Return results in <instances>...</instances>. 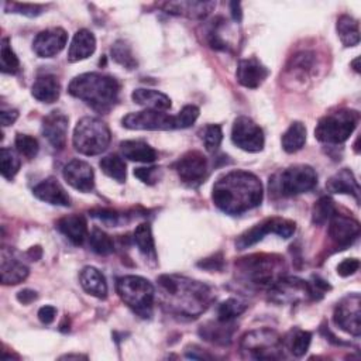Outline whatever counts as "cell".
I'll return each mask as SVG.
<instances>
[{
    "instance_id": "cell-1",
    "label": "cell",
    "mask_w": 361,
    "mask_h": 361,
    "mask_svg": "<svg viewBox=\"0 0 361 361\" xmlns=\"http://www.w3.org/2000/svg\"><path fill=\"white\" fill-rule=\"evenodd\" d=\"M261 180L247 171H231L220 176L212 190L213 203L224 213L235 216L261 204Z\"/></svg>"
},
{
    "instance_id": "cell-2",
    "label": "cell",
    "mask_w": 361,
    "mask_h": 361,
    "mask_svg": "<svg viewBox=\"0 0 361 361\" xmlns=\"http://www.w3.org/2000/svg\"><path fill=\"white\" fill-rule=\"evenodd\" d=\"M158 286L161 292L162 306L168 312L186 316L197 317L202 314L213 300L210 288L200 282L180 275H159Z\"/></svg>"
},
{
    "instance_id": "cell-3",
    "label": "cell",
    "mask_w": 361,
    "mask_h": 361,
    "mask_svg": "<svg viewBox=\"0 0 361 361\" xmlns=\"http://www.w3.org/2000/svg\"><path fill=\"white\" fill-rule=\"evenodd\" d=\"M118 90L120 85L116 78L97 72L78 75L68 87L73 97L80 99L99 113H107L116 104Z\"/></svg>"
},
{
    "instance_id": "cell-4",
    "label": "cell",
    "mask_w": 361,
    "mask_h": 361,
    "mask_svg": "<svg viewBox=\"0 0 361 361\" xmlns=\"http://www.w3.org/2000/svg\"><path fill=\"white\" fill-rule=\"evenodd\" d=\"M283 268V258L275 254H252L235 262L238 279L254 288H269Z\"/></svg>"
},
{
    "instance_id": "cell-5",
    "label": "cell",
    "mask_w": 361,
    "mask_h": 361,
    "mask_svg": "<svg viewBox=\"0 0 361 361\" xmlns=\"http://www.w3.org/2000/svg\"><path fill=\"white\" fill-rule=\"evenodd\" d=\"M116 290L120 299L140 317L149 319L152 316L155 289L152 283L138 275H126L117 279Z\"/></svg>"
},
{
    "instance_id": "cell-6",
    "label": "cell",
    "mask_w": 361,
    "mask_h": 361,
    "mask_svg": "<svg viewBox=\"0 0 361 361\" xmlns=\"http://www.w3.org/2000/svg\"><path fill=\"white\" fill-rule=\"evenodd\" d=\"M111 133L107 124L96 117L80 118L73 130L72 142L78 152L83 155L102 154L110 144Z\"/></svg>"
},
{
    "instance_id": "cell-7",
    "label": "cell",
    "mask_w": 361,
    "mask_h": 361,
    "mask_svg": "<svg viewBox=\"0 0 361 361\" xmlns=\"http://www.w3.org/2000/svg\"><path fill=\"white\" fill-rule=\"evenodd\" d=\"M358 120L360 114L355 110L344 109L334 113H329L319 120L314 128V137L323 144H343L355 130Z\"/></svg>"
},
{
    "instance_id": "cell-8",
    "label": "cell",
    "mask_w": 361,
    "mask_h": 361,
    "mask_svg": "<svg viewBox=\"0 0 361 361\" xmlns=\"http://www.w3.org/2000/svg\"><path fill=\"white\" fill-rule=\"evenodd\" d=\"M283 343L279 334L271 329H257L245 333L240 341L244 358L279 360L283 357Z\"/></svg>"
},
{
    "instance_id": "cell-9",
    "label": "cell",
    "mask_w": 361,
    "mask_h": 361,
    "mask_svg": "<svg viewBox=\"0 0 361 361\" xmlns=\"http://www.w3.org/2000/svg\"><path fill=\"white\" fill-rule=\"evenodd\" d=\"M317 183V173L309 165L289 166L269 179L272 192L281 196H295L313 189Z\"/></svg>"
},
{
    "instance_id": "cell-10",
    "label": "cell",
    "mask_w": 361,
    "mask_h": 361,
    "mask_svg": "<svg viewBox=\"0 0 361 361\" xmlns=\"http://www.w3.org/2000/svg\"><path fill=\"white\" fill-rule=\"evenodd\" d=\"M123 127L128 130H149V131H158V130H176L180 128L179 117L171 116L169 113L159 111V110H141L135 113H128L121 120Z\"/></svg>"
},
{
    "instance_id": "cell-11",
    "label": "cell",
    "mask_w": 361,
    "mask_h": 361,
    "mask_svg": "<svg viewBox=\"0 0 361 361\" xmlns=\"http://www.w3.org/2000/svg\"><path fill=\"white\" fill-rule=\"evenodd\" d=\"M295 228H296V226L290 220L279 219V217L267 219V220L255 224L250 230L244 231L235 240V247H237V250H245V248L257 244L258 241H261L265 234H271V233L276 234L282 238H289L295 233Z\"/></svg>"
},
{
    "instance_id": "cell-12",
    "label": "cell",
    "mask_w": 361,
    "mask_h": 361,
    "mask_svg": "<svg viewBox=\"0 0 361 361\" xmlns=\"http://www.w3.org/2000/svg\"><path fill=\"white\" fill-rule=\"evenodd\" d=\"M231 141L247 152H258L264 148V133L261 127L250 117L240 116L234 120L231 128Z\"/></svg>"
},
{
    "instance_id": "cell-13",
    "label": "cell",
    "mask_w": 361,
    "mask_h": 361,
    "mask_svg": "<svg viewBox=\"0 0 361 361\" xmlns=\"http://www.w3.org/2000/svg\"><path fill=\"white\" fill-rule=\"evenodd\" d=\"M334 323L341 330L354 337L361 334V299L358 293H350L343 298L334 309Z\"/></svg>"
},
{
    "instance_id": "cell-14",
    "label": "cell",
    "mask_w": 361,
    "mask_h": 361,
    "mask_svg": "<svg viewBox=\"0 0 361 361\" xmlns=\"http://www.w3.org/2000/svg\"><path fill=\"white\" fill-rule=\"evenodd\" d=\"M268 289L269 299L276 303H296L310 298L307 282L295 276H279Z\"/></svg>"
},
{
    "instance_id": "cell-15",
    "label": "cell",
    "mask_w": 361,
    "mask_h": 361,
    "mask_svg": "<svg viewBox=\"0 0 361 361\" xmlns=\"http://www.w3.org/2000/svg\"><path fill=\"white\" fill-rule=\"evenodd\" d=\"M180 180L192 188L199 186L207 176V159L199 151H189L175 162Z\"/></svg>"
},
{
    "instance_id": "cell-16",
    "label": "cell",
    "mask_w": 361,
    "mask_h": 361,
    "mask_svg": "<svg viewBox=\"0 0 361 361\" xmlns=\"http://www.w3.org/2000/svg\"><path fill=\"white\" fill-rule=\"evenodd\" d=\"M360 235V223L348 216L334 213L329 220V237L337 250L351 245Z\"/></svg>"
},
{
    "instance_id": "cell-17",
    "label": "cell",
    "mask_w": 361,
    "mask_h": 361,
    "mask_svg": "<svg viewBox=\"0 0 361 361\" xmlns=\"http://www.w3.org/2000/svg\"><path fill=\"white\" fill-rule=\"evenodd\" d=\"M68 34L61 27H54L38 32L34 38L32 49L39 58H52L59 54L66 45Z\"/></svg>"
},
{
    "instance_id": "cell-18",
    "label": "cell",
    "mask_w": 361,
    "mask_h": 361,
    "mask_svg": "<svg viewBox=\"0 0 361 361\" xmlns=\"http://www.w3.org/2000/svg\"><path fill=\"white\" fill-rule=\"evenodd\" d=\"M63 179L76 190L80 192H90L94 188V172L93 168L82 161V159H72L69 161L62 171Z\"/></svg>"
},
{
    "instance_id": "cell-19",
    "label": "cell",
    "mask_w": 361,
    "mask_h": 361,
    "mask_svg": "<svg viewBox=\"0 0 361 361\" xmlns=\"http://www.w3.org/2000/svg\"><path fill=\"white\" fill-rule=\"evenodd\" d=\"M42 135L55 149H63L66 145L68 134V117L59 111L54 110L42 118Z\"/></svg>"
},
{
    "instance_id": "cell-20",
    "label": "cell",
    "mask_w": 361,
    "mask_h": 361,
    "mask_svg": "<svg viewBox=\"0 0 361 361\" xmlns=\"http://www.w3.org/2000/svg\"><path fill=\"white\" fill-rule=\"evenodd\" d=\"M269 75V71L257 58L251 56L241 59L237 66V80L240 85L248 89L258 87Z\"/></svg>"
},
{
    "instance_id": "cell-21",
    "label": "cell",
    "mask_w": 361,
    "mask_h": 361,
    "mask_svg": "<svg viewBox=\"0 0 361 361\" xmlns=\"http://www.w3.org/2000/svg\"><path fill=\"white\" fill-rule=\"evenodd\" d=\"M32 193L35 197L39 200L49 203V204H56V206H69L71 199L63 189V186L55 179V178H47L41 180L38 185L34 186Z\"/></svg>"
},
{
    "instance_id": "cell-22",
    "label": "cell",
    "mask_w": 361,
    "mask_h": 361,
    "mask_svg": "<svg viewBox=\"0 0 361 361\" xmlns=\"http://www.w3.org/2000/svg\"><path fill=\"white\" fill-rule=\"evenodd\" d=\"M234 330H235L234 322H223L216 319L202 324L199 327V336L203 340L210 341L213 344L226 345V344H230Z\"/></svg>"
},
{
    "instance_id": "cell-23",
    "label": "cell",
    "mask_w": 361,
    "mask_h": 361,
    "mask_svg": "<svg viewBox=\"0 0 361 361\" xmlns=\"http://www.w3.org/2000/svg\"><path fill=\"white\" fill-rule=\"evenodd\" d=\"M1 282L4 285H17L28 276V267L17 259L11 251L7 252L6 248L1 251Z\"/></svg>"
},
{
    "instance_id": "cell-24",
    "label": "cell",
    "mask_w": 361,
    "mask_h": 361,
    "mask_svg": "<svg viewBox=\"0 0 361 361\" xmlns=\"http://www.w3.org/2000/svg\"><path fill=\"white\" fill-rule=\"evenodd\" d=\"M96 49V38L93 32L86 28H82L75 32L69 49H68V61L78 62L89 58Z\"/></svg>"
},
{
    "instance_id": "cell-25",
    "label": "cell",
    "mask_w": 361,
    "mask_h": 361,
    "mask_svg": "<svg viewBox=\"0 0 361 361\" xmlns=\"http://www.w3.org/2000/svg\"><path fill=\"white\" fill-rule=\"evenodd\" d=\"M326 188L331 193L351 195L358 202L360 200V186L354 173L348 168H343L329 178Z\"/></svg>"
},
{
    "instance_id": "cell-26",
    "label": "cell",
    "mask_w": 361,
    "mask_h": 361,
    "mask_svg": "<svg viewBox=\"0 0 361 361\" xmlns=\"http://www.w3.org/2000/svg\"><path fill=\"white\" fill-rule=\"evenodd\" d=\"M56 228L75 245H82L87 237V223L83 216L71 214L58 220Z\"/></svg>"
},
{
    "instance_id": "cell-27",
    "label": "cell",
    "mask_w": 361,
    "mask_h": 361,
    "mask_svg": "<svg viewBox=\"0 0 361 361\" xmlns=\"http://www.w3.org/2000/svg\"><path fill=\"white\" fill-rule=\"evenodd\" d=\"M159 6L169 14L204 18L216 4L213 1H171Z\"/></svg>"
},
{
    "instance_id": "cell-28",
    "label": "cell",
    "mask_w": 361,
    "mask_h": 361,
    "mask_svg": "<svg viewBox=\"0 0 361 361\" xmlns=\"http://www.w3.org/2000/svg\"><path fill=\"white\" fill-rule=\"evenodd\" d=\"M79 282L89 295L99 299L107 298V282L103 274L94 267H85L79 274Z\"/></svg>"
},
{
    "instance_id": "cell-29",
    "label": "cell",
    "mask_w": 361,
    "mask_h": 361,
    "mask_svg": "<svg viewBox=\"0 0 361 361\" xmlns=\"http://www.w3.org/2000/svg\"><path fill=\"white\" fill-rule=\"evenodd\" d=\"M61 93V85L56 76L42 75L38 76L31 87V94L42 103H54Z\"/></svg>"
},
{
    "instance_id": "cell-30",
    "label": "cell",
    "mask_w": 361,
    "mask_h": 361,
    "mask_svg": "<svg viewBox=\"0 0 361 361\" xmlns=\"http://www.w3.org/2000/svg\"><path fill=\"white\" fill-rule=\"evenodd\" d=\"M120 149L124 158L135 162L151 164L157 159V151L141 140H127L120 144Z\"/></svg>"
},
{
    "instance_id": "cell-31",
    "label": "cell",
    "mask_w": 361,
    "mask_h": 361,
    "mask_svg": "<svg viewBox=\"0 0 361 361\" xmlns=\"http://www.w3.org/2000/svg\"><path fill=\"white\" fill-rule=\"evenodd\" d=\"M131 99L140 104L144 106L149 110H159V111H165L171 107V99L154 89H135L131 94Z\"/></svg>"
},
{
    "instance_id": "cell-32",
    "label": "cell",
    "mask_w": 361,
    "mask_h": 361,
    "mask_svg": "<svg viewBox=\"0 0 361 361\" xmlns=\"http://www.w3.org/2000/svg\"><path fill=\"white\" fill-rule=\"evenodd\" d=\"M337 34L344 47H355L360 42L358 21L348 14H343L337 20Z\"/></svg>"
},
{
    "instance_id": "cell-33",
    "label": "cell",
    "mask_w": 361,
    "mask_h": 361,
    "mask_svg": "<svg viewBox=\"0 0 361 361\" xmlns=\"http://www.w3.org/2000/svg\"><path fill=\"white\" fill-rule=\"evenodd\" d=\"M282 148L288 154H293L306 142V127L300 121H293L282 135Z\"/></svg>"
},
{
    "instance_id": "cell-34",
    "label": "cell",
    "mask_w": 361,
    "mask_h": 361,
    "mask_svg": "<svg viewBox=\"0 0 361 361\" xmlns=\"http://www.w3.org/2000/svg\"><path fill=\"white\" fill-rule=\"evenodd\" d=\"M102 171L111 179L117 182H124L126 180V162L123 158L117 154H110L106 155L104 158L100 159L99 162Z\"/></svg>"
},
{
    "instance_id": "cell-35",
    "label": "cell",
    "mask_w": 361,
    "mask_h": 361,
    "mask_svg": "<svg viewBox=\"0 0 361 361\" xmlns=\"http://www.w3.org/2000/svg\"><path fill=\"white\" fill-rule=\"evenodd\" d=\"M133 240L138 250L144 255H155V244H154V237H152V230L149 223H141L135 227Z\"/></svg>"
},
{
    "instance_id": "cell-36",
    "label": "cell",
    "mask_w": 361,
    "mask_h": 361,
    "mask_svg": "<svg viewBox=\"0 0 361 361\" xmlns=\"http://www.w3.org/2000/svg\"><path fill=\"white\" fill-rule=\"evenodd\" d=\"M334 213H337V210L333 199L329 196H322L312 209V221L314 224H324L333 217Z\"/></svg>"
},
{
    "instance_id": "cell-37",
    "label": "cell",
    "mask_w": 361,
    "mask_h": 361,
    "mask_svg": "<svg viewBox=\"0 0 361 361\" xmlns=\"http://www.w3.org/2000/svg\"><path fill=\"white\" fill-rule=\"evenodd\" d=\"M245 309H247V305L244 302L230 298L219 305L217 319L223 322H234V319L238 317Z\"/></svg>"
},
{
    "instance_id": "cell-38",
    "label": "cell",
    "mask_w": 361,
    "mask_h": 361,
    "mask_svg": "<svg viewBox=\"0 0 361 361\" xmlns=\"http://www.w3.org/2000/svg\"><path fill=\"white\" fill-rule=\"evenodd\" d=\"M89 243H90L92 250L99 255H109L114 251V244H113V240L110 238V235H107L103 230H100L97 227H94L92 230Z\"/></svg>"
},
{
    "instance_id": "cell-39",
    "label": "cell",
    "mask_w": 361,
    "mask_h": 361,
    "mask_svg": "<svg viewBox=\"0 0 361 361\" xmlns=\"http://www.w3.org/2000/svg\"><path fill=\"white\" fill-rule=\"evenodd\" d=\"M111 56L117 63L127 69H134L137 66V61L131 52L130 45L123 39L114 42V45L111 47Z\"/></svg>"
},
{
    "instance_id": "cell-40",
    "label": "cell",
    "mask_w": 361,
    "mask_h": 361,
    "mask_svg": "<svg viewBox=\"0 0 361 361\" xmlns=\"http://www.w3.org/2000/svg\"><path fill=\"white\" fill-rule=\"evenodd\" d=\"M0 68L3 73H16L20 69V61L14 51L11 49L10 39L3 38L1 41V51H0Z\"/></svg>"
},
{
    "instance_id": "cell-41",
    "label": "cell",
    "mask_w": 361,
    "mask_h": 361,
    "mask_svg": "<svg viewBox=\"0 0 361 361\" xmlns=\"http://www.w3.org/2000/svg\"><path fill=\"white\" fill-rule=\"evenodd\" d=\"M20 158L17 154L10 148H1L0 151V166H1V175L6 179H13L16 173L20 169Z\"/></svg>"
},
{
    "instance_id": "cell-42",
    "label": "cell",
    "mask_w": 361,
    "mask_h": 361,
    "mask_svg": "<svg viewBox=\"0 0 361 361\" xmlns=\"http://www.w3.org/2000/svg\"><path fill=\"white\" fill-rule=\"evenodd\" d=\"M200 134H202L200 137L203 140L206 151H209V152L217 151V148L220 147L221 140H223L221 127L219 124H207L203 127Z\"/></svg>"
},
{
    "instance_id": "cell-43",
    "label": "cell",
    "mask_w": 361,
    "mask_h": 361,
    "mask_svg": "<svg viewBox=\"0 0 361 361\" xmlns=\"http://www.w3.org/2000/svg\"><path fill=\"white\" fill-rule=\"evenodd\" d=\"M312 333L305 330H295L289 338V350L295 357H302L309 350Z\"/></svg>"
},
{
    "instance_id": "cell-44",
    "label": "cell",
    "mask_w": 361,
    "mask_h": 361,
    "mask_svg": "<svg viewBox=\"0 0 361 361\" xmlns=\"http://www.w3.org/2000/svg\"><path fill=\"white\" fill-rule=\"evenodd\" d=\"M14 144H16V148L17 151L24 155L25 158L31 159L34 158L37 154H38V149H39V145H38V141L37 138L28 135V134H17L16 135V140H14Z\"/></svg>"
},
{
    "instance_id": "cell-45",
    "label": "cell",
    "mask_w": 361,
    "mask_h": 361,
    "mask_svg": "<svg viewBox=\"0 0 361 361\" xmlns=\"http://www.w3.org/2000/svg\"><path fill=\"white\" fill-rule=\"evenodd\" d=\"M313 56L314 55L309 51H302V52L296 54L292 58V65L289 69H292L296 73H303V75L307 73L313 66Z\"/></svg>"
},
{
    "instance_id": "cell-46",
    "label": "cell",
    "mask_w": 361,
    "mask_h": 361,
    "mask_svg": "<svg viewBox=\"0 0 361 361\" xmlns=\"http://www.w3.org/2000/svg\"><path fill=\"white\" fill-rule=\"evenodd\" d=\"M4 7L7 11L10 13H18V14H24L27 17H35L38 14L42 13V6L38 4H27V3H4Z\"/></svg>"
},
{
    "instance_id": "cell-47",
    "label": "cell",
    "mask_w": 361,
    "mask_h": 361,
    "mask_svg": "<svg viewBox=\"0 0 361 361\" xmlns=\"http://www.w3.org/2000/svg\"><path fill=\"white\" fill-rule=\"evenodd\" d=\"M179 123H180V128H188L190 127L199 117V107L193 106V104H188L185 106L179 113Z\"/></svg>"
},
{
    "instance_id": "cell-48",
    "label": "cell",
    "mask_w": 361,
    "mask_h": 361,
    "mask_svg": "<svg viewBox=\"0 0 361 361\" xmlns=\"http://www.w3.org/2000/svg\"><path fill=\"white\" fill-rule=\"evenodd\" d=\"M307 286H309V293H310V298L312 299H320L323 298V295L330 290V285L322 279L320 276H312V279L307 282Z\"/></svg>"
},
{
    "instance_id": "cell-49",
    "label": "cell",
    "mask_w": 361,
    "mask_h": 361,
    "mask_svg": "<svg viewBox=\"0 0 361 361\" xmlns=\"http://www.w3.org/2000/svg\"><path fill=\"white\" fill-rule=\"evenodd\" d=\"M358 268H360V261L357 258H345L337 265V274L340 276L345 278V276L355 274V271H358Z\"/></svg>"
},
{
    "instance_id": "cell-50",
    "label": "cell",
    "mask_w": 361,
    "mask_h": 361,
    "mask_svg": "<svg viewBox=\"0 0 361 361\" xmlns=\"http://www.w3.org/2000/svg\"><path fill=\"white\" fill-rule=\"evenodd\" d=\"M197 265L204 269H209V271H220L224 265V259H223L221 254H214V255L200 261Z\"/></svg>"
},
{
    "instance_id": "cell-51",
    "label": "cell",
    "mask_w": 361,
    "mask_h": 361,
    "mask_svg": "<svg viewBox=\"0 0 361 361\" xmlns=\"http://www.w3.org/2000/svg\"><path fill=\"white\" fill-rule=\"evenodd\" d=\"M157 169L158 168H155V166H151V168H137V169H134V176H137L144 183L152 185L155 182L154 173H155Z\"/></svg>"
},
{
    "instance_id": "cell-52",
    "label": "cell",
    "mask_w": 361,
    "mask_h": 361,
    "mask_svg": "<svg viewBox=\"0 0 361 361\" xmlns=\"http://www.w3.org/2000/svg\"><path fill=\"white\" fill-rule=\"evenodd\" d=\"M92 216L102 220V221H106V223H113L116 224L117 223V219H118V214L114 212V210H110V209H99V210H93L92 212Z\"/></svg>"
},
{
    "instance_id": "cell-53",
    "label": "cell",
    "mask_w": 361,
    "mask_h": 361,
    "mask_svg": "<svg viewBox=\"0 0 361 361\" xmlns=\"http://www.w3.org/2000/svg\"><path fill=\"white\" fill-rule=\"evenodd\" d=\"M56 316V309L54 306H42L39 310H38V319L41 320V323L44 324H49L54 322Z\"/></svg>"
},
{
    "instance_id": "cell-54",
    "label": "cell",
    "mask_w": 361,
    "mask_h": 361,
    "mask_svg": "<svg viewBox=\"0 0 361 361\" xmlns=\"http://www.w3.org/2000/svg\"><path fill=\"white\" fill-rule=\"evenodd\" d=\"M17 117H18V111L17 110H1L0 111V121H1V126L3 127H7V126H10V124H13L16 120H17Z\"/></svg>"
},
{
    "instance_id": "cell-55",
    "label": "cell",
    "mask_w": 361,
    "mask_h": 361,
    "mask_svg": "<svg viewBox=\"0 0 361 361\" xmlns=\"http://www.w3.org/2000/svg\"><path fill=\"white\" fill-rule=\"evenodd\" d=\"M37 299V292L31 290V289H23L17 293V300L23 305H28L31 302H34Z\"/></svg>"
},
{
    "instance_id": "cell-56",
    "label": "cell",
    "mask_w": 361,
    "mask_h": 361,
    "mask_svg": "<svg viewBox=\"0 0 361 361\" xmlns=\"http://www.w3.org/2000/svg\"><path fill=\"white\" fill-rule=\"evenodd\" d=\"M230 8H231V16L235 21H241V6L237 1H231L230 3Z\"/></svg>"
},
{
    "instance_id": "cell-57",
    "label": "cell",
    "mask_w": 361,
    "mask_h": 361,
    "mask_svg": "<svg viewBox=\"0 0 361 361\" xmlns=\"http://www.w3.org/2000/svg\"><path fill=\"white\" fill-rule=\"evenodd\" d=\"M27 255L32 259V261H38L42 255V248L39 245H35V247H31L28 251H27Z\"/></svg>"
},
{
    "instance_id": "cell-58",
    "label": "cell",
    "mask_w": 361,
    "mask_h": 361,
    "mask_svg": "<svg viewBox=\"0 0 361 361\" xmlns=\"http://www.w3.org/2000/svg\"><path fill=\"white\" fill-rule=\"evenodd\" d=\"M358 62H360V58H355L353 62H351V66L354 68L355 72H360V66H358Z\"/></svg>"
},
{
    "instance_id": "cell-59",
    "label": "cell",
    "mask_w": 361,
    "mask_h": 361,
    "mask_svg": "<svg viewBox=\"0 0 361 361\" xmlns=\"http://www.w3.org/2000/svg\"><path fill=\"white\" fill-rule=\"evenodd\" d=\"M61 358H68V360H69V358H86V357H82V355H72V354H71V355H63V357H61Z\"/></svg>"
}]
</instances>
